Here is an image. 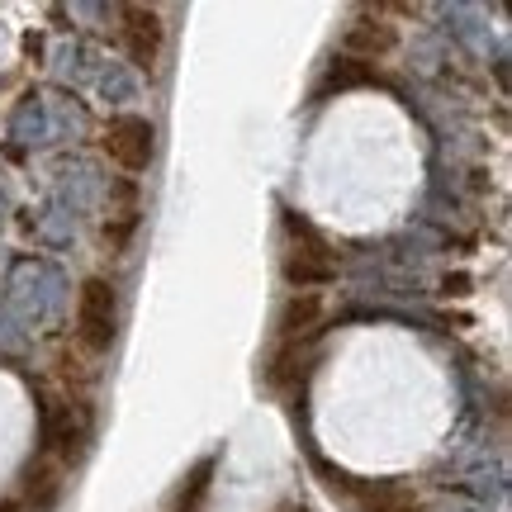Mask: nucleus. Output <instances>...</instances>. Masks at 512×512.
<instances>
[{
    "mask_svg": "<svg viewBox=\"0 0 512 512\" xmlns=\"http://www.w3.org/2000/svg\"><path fill=\"white\" fill-rule=\"evenodd\" d=\"M351 494L366 512H418V498L403 484H351Z\"/></svg>",
    "mask_w": 512,
    "mask_h": 512,
    "instance_id": "nucleus-4",
    "label": "nucleus"
},
{
    "mask_svg": "<svg viewBox=\"0 0 512 512\" xmlns=\"http://www.w3.org/2000/svg\"><path fill=\"white\" fill-rule=\"evenodd\" d=\"M124 53L138 67H152L162 53V15L147 5H128L124 10Z\"/></svg>",
    "mask_w": 512,
    "mask_h": 512,
    "instance_id": "nucleus-3",
    "label": "nucleus"
},
{
    "mask_svg": "<svg viewBox=\"0 0 512 512\" xmlns=\"http://www.w3.org/2000/svg\"><path fill=\"white\" fill-rule=\"evenodd\" d=\"M105 152H110V162H119L124 171H147V162H152V124L138 119V114L110 119V128H105Z\"/></svg>",
    "mask_w": 512,
    "mask_h": 512,
    "instance_id": "nucleus-2",
    "label": "nucleus"
},
{
    "mask_svg": "<svg viewBox=\"0 0 512 512\" xmlns=\"http://www.w3.org/2000/svg\"><path fill=\"white\" fill-rule=\"evenodd\" d=\"M347 48L351 53H366V57L389 53V48H394V29H389L384 19H375V24H356V29L347 34Z\"/></svg>",
    "mask_w": 512,
    "mask_h": 512,
    "instance_id": "nucleus-5",
    "label": "nucleus"
},
{
    "mask_svg": "<svg viewBox=\"0 0 512 512\" xmlns=\"http://www.w3.org/2000/svg\"><path fill=\"white\" fill-rule=\"evenodd\" d=\"M114 318H119V304H114V285L91 275L81 285V299H76V337L86 351H110L114 342Z\"/></svg>",
    "mask_w": 512,
    "mask_h": 512,
    "instance_id": "nucleus-1",
    "label": "nucleus"
}]
</instances>
